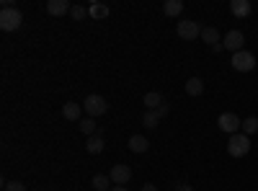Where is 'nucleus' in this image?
Wrapping results in <instances>:
<instances>
[{
  "mask_svg": "<svg viewBox=\"0 0 258 191\" xmlns=\"http://www.w3.org/2000/svg\"><path fill=\"white\" fill-rule=\"evenodd\" d=\"M227 153H230L232 158H243V155H248V153H250V137L243 135V132L232 135V137L227 140Z\"/></svg>",
  "mask_w": 258,
  "mask_h": 191,
  "instance_id": "f257e3e1",
  "label": "nucleus"
},
{
  "mask_svg": "<svg viewBox=\"0 0 258 191\" xmlns=\"http://www.w3.org/2000/svg\"><path fill=\"white\" fill-rule=\"evenodd\" d=\"M21 21H24V16H21L18 8L3 6V11H0V29H3V31H16L21 26Z\"/></svg>",
  "mask_w": 258,
  "mask_h": 191,
  "instance_id": "f03ea898",
  "label": "nucleus"
},
{
  "mask_svg": "<svg viewBox=\"0 0 258 191\" xmlns=\"http://www.w3.org/2000/svg\"><path fill=\"white\" fill-rule=\"evenodd\" d=\"M83 111L85 114H88L91 119H96V116H103L106 111H109V103H106V98L103 96H88V98H85L83 101Z\"/></svg>",
  "mask_w": 258,
  "mask_h": 191,
  "instance_id": "7ed1b4c3",
  "label": "nucleus"
},
{
  "mask_svg": "<svg viewBox=\"0 0 258 191\" xmlns=\"http://www.w3.org/2000/svg\"><path fill=\"white\" fill-rule=\"evenodd\" d=\"M217 124H220V130H222V132H227L230 137H232V135H238V132L243 130V121L238 119V114H232V111H225V114H220Z\"/></svg>",
  "mask_w": 258,
  "mask_h": 191,
  "instance_id": "20e7f679",
  "label": "nucleus"
},
{
  "mask_svg": "<svg viewBox=\"0 0 258 191\" xmlns=\"http://www.w3.org/2000/svg\"><path fill=\"white\" fill-rule=\"evenodd\" d=\"M230 62H232V68L238 70V73H250V70L255 68V57H253L248 49H243V52H235Z\"/></svg>",
  "mask_w": 258,
  "mask_h": 191,
  "instance_id": "39448f33",
  "label": "nucleus"
},
{
  "mask_svg": "<svg viewBox=\"0 0 258 191\" xmlns=\"http://www.w3.org/2000/svg\"><path fill=\"white\" fill-rule=\"evenodd\" d=\"M178 36L183 41H197L202 36V26L197 21H178Z\"/></svg>",
  "mask_w": 258,
  "mask_h": 191,
  "instance_id": "423d86ee",
  "label": "nucleus"
},
{
  "mask_svg": "<svg viewBox=\"0 0 258 191\" xmlns=\"http://www.w3.org/2000/svg\"><path fill=\"white\" fill-rule=\"evenodd\" d=\"M109 178H111V183H114V186H124V183L132 181V168L124 165V163H116V165H111Z\"/></svg>",
  "mask_w": 258,
  "mask_h": 191,
  "instance_id": "0eeeda50",
  "label": "nucleus"
},
{
  "mask_svg": "<svg viewBox=\"0 0 258 191\" xmlns=\"http://www.w3.org/2000/svg\"><path fill=\"white\" fill-rule=\"evenodd\" d=\"M243 44H245V36H243V31L232 29V31H227V34H225L222 47H225V49H230L232 54H235V52H243Z\"/></svg>",
  "mask_w": 258,
  "mask_h": 191,
  "instance_id": "6e6552de",
  "label": "nucleus"
},
{
  "mask_svg": "<svg viewBox=\"0 0 258 191\" xmlns=\"http://www.w3.org/2000/svg\"><path fill=\"white\" fill-rule=\"evenodd\" d=\"M62 116L68 119V121H80V119H83V103L68 101V103L62 106Z\"/></svg>",
  "mask_w": 258,
  "mask_h": 191,
  "instance_id": "1a4fd4ad",
  "label": "nucleus"
},
{
  "mask_svg": "<svg viewBox=\"0 0 258 191\" xmlns=\"http://www.w3.org/2000/svg\"><path fill=\"white\" fill-rule=\"evenodd\" d=\"M73 11V6L68 3V0H49V3H47V13L49 16H64V13H70Z\"/></svg>",
  "mask_w": 258,
  "mask_h": 191,
  "instance_id": "9d476101",
  "label": "nucleus"
},
{
  "mask_svg": "<svg viewBox=\"0 0 258 191\" xmlns=\"http://www.w3.org/2000/svg\"><path fill=\"white\" fill-rule=\"evenodd\" d=\"M230 11H232L235 18H245V16H250V3H248V0H232Z\"/></svg>",
  "mask_w": 258,
  "mask_h": 191,
  "instance_id": "9b49d317",
  "label": "nucleus"
},
{
  "mask_svg": "<svg viewBox=\"0 0 258 191\" xmlns=\"http://www.w3.org/2000/svg\"><path fill=\"white\" fill-rule=\"evenodd\" d=\"M147 147H150V142H147V137H142V135H132L129 137V150L132 153H147Z\"/></svg>",
  "mask_w": 258,
  "mask_h": 191,
  "instance_id": "f8f14e48",
  "label": "nucleus"
},
{
  "mask_svg": "<svg viewBox=\"0 0 258 191\" xmlns=\"http://www.w3.org/2000/svg\"><path fill=\"white\" fill-rule=\"evenodd\" d=\"M163 13L170 16V18H176L183 13V0H165L163 3Z\"/></svg>",
  "mask_w": 258,
  "mask_h": 191,
  "instance_id": "ddd939ff",
  "label": "nucleus"
},
{
  "mask_svg": "<svg viewBox=\"0 0 258 191\" xmlns=\"http://www.w3.org/2000/svg\"><path fill=\"white\" fill-rule=\"evenodd\" d=\"M142 103L147 106V111H158L165 101H163V96H160V93H155V91H153V93H145Z\"/></svg>",
  "mask_w": 258,
  "mask_h": 191,
  "instance_id": "4468645a",
  "label": "nucleus"
},
{
  "mask_svg": "<svg viewBox=\"0 0 258 191\" xmlns=\"http://www.w3.org/2000/svg\"><path fill=\"white\" fill-rule=\"evenodd\" d=\"M186 93H188V96H202V93H204L202 78H188V80H186Z\"/></svg>",
  "mask_w": 258,
  "mask_h": 191,
  "instance_id": "2eb2a0df",
  "label": "nucleus"
},
{
  "mask_svg": "<svg viewBox=\"0 0 258 191\" xmlns=\"http://www.w3.org/2000/svg\"><path fill=\"white\" fill-rule=\"evenodd\" d=\"M85 150H88L91 155H98V153L103 150V140H101V135H93V137L85 140Z\"/></svg>",
  "mask_w": 258,
  "mask_h": 191,
  "instance_id": "dca6fc26",
  "label": "nucleus"
},
{
  "mask_svg": "<svg viewBox=\"0 0 258 191\" xmlns=\"http://www.w3.org/2000/svg\"><path fill=\"white\" fill-rule=\"evenodd\" d=\"M202 41H207V44H220V31L214 29V26H207V29H202Z\"/></svg>",
  "mask_w": 258,
  "mask_h": 191,
  "instance_id": "f3484780",
  "label": "nucleus"
},
{
  "mask_svg": "<svg viewBox=\"0 0 258 191\" xmlns=\"http://www.w3.org/2000/svg\"><path fill=\"white\" fill-rule=\"evenodd\" d=\"M93 188H96V191H111L114 186H111V178H109V176L96 173V176H93Z\"/></svg>",
  "mask_w": 258,
  "mask_h": 191,
  "instance_id": "a211bd4d",
  "label": "nucleus"
},
{
  "mask_svg": "<svg viewBox=\"0 0 258 191\" xmlns=\"http://www.w3.org/2000/svg\"><path fill=\"white\" fill-rule=\"evenodd\" d=\"M78 126H80V132L88 135V137L96 135V119H91V116H83V119L78 121Z\"/></svg>",
  "mask_w": 258,
  "mask_h": 191,
  "instance_id": "6ab92c4d",
  "label": "nucleus"
},
{
  "mask_svg": "<svg viewBox=\"0 0 258 191\" xmlns=\"http://www.w3.org/2000/svg\"><path fill=\"white\" fill-rule=\"evenodd\" d=\"M240 132L248 135V137H250V135H258V119H255V116H248V119L243 121V130H240Z\"/></svg>",
  "mask_w": 258,
  "mask_h": 191,
  "instance_id": "aec40b11",
  "label": "nucleus"
},
{
  "mask_svg": "<svg viewBox=\"0 0 258 191\" xmlns=\"http://www.w3.org/2000/svg\"><path fill=\"white\" fill-rule=\"evenodd\" d=\"M88 13L98 21V18H106V16H109V6H103V3H93L91 8H88Z\"/></svg>",
  "mask_w": 258,
  "mask_h": 191,
  "instance_id": "412c9836",
  "label": "nucleus"
},
{
  "mask_svg": "<svg viewBox=\"0 0 258 191\" xmlns=\"http://www.w3.org/2000/svg\"><path fill=\"white\" fill-rule=\"evenodd\" d=\"M158 121H160L158 111H145V116H142V124L147 126V130H153V126H158Z\"/></svg>",
  "mask_w": 258,
  "mask_h": 191,
  "instance_id": "4be33fe9",
  "label": "nucleus"
},
{
  "mask_svg": "<svg viewBox=\"0 0 258 191\" xmlns=\"http://www.w3.org/2000/svg\"><path fill=\"white\" fill-rule=\"evenodd\" d=\"M6 191H26V186L21 183V181H8L6 183Z\"/></svg>",
  "mask_w": 258,
  "mask_h": 191,
  "instance_id": "5701e85b",
  "label": "nucleus"
},
{
  "mask_svg": "<svg viewBox=\"0 0 258 191\" xmlns=\"http://www.w3.org/2000/svg\"><path fill=\"white\" fill-rule=\"evenodd\" d=\"M85 13H88V11H85L83 6H73V11H70V16H73L75 21H80V18H83Z\"/></svg>",
  "mask_w": 258,
  "mask_h": 191,
  "instance_id": "b1692460",
  "label": "nucleus"
},
{
  "mask_svg": "<svg viewBox=\"0 0 258 191\" xmlns=\"http://www.w3.org/2000/svg\"><path fill=\"white\" fill-rule=\"evenodd\" d=\"M168 111H170V109H168V106H165V103H163V106H160V109H158V116H160V119H163V116H168Z\"/></svg>",
  "mask_w": 258,
  "mask_h": 191,
  "instance_id": "393cba45",
  "label": "nucleus"
},
{
  "mask_svg": "<svg viewBox=\"0 0 258 191\" xmlns=\"http://www.w3.org/2000/svg\"><path fill=\"white\" fill-rule=\"evenodd\" d=\"M142 191H158V186H155V183H145Z\"/></svg>",
  "mask_w": 258,
  "mask_h": 191,
  "instance_id": "a878e982",
  "label": "nucleus"
},
{
  "mask_svg": "<svg viewBox=\"0 0 258 191\" xmlns=\"http://www.w3.org/2000/svg\"><path fill=\"white\" fill-rule=\"evenodd\" d=\"M178 188L181 191H194V186H188V183H178Z\"/></svg>",
  "mask_w": 258,
  "mask_h": 191,
  "instance_id": "bb28decb",
  "label": "nucleus"
},
{
  "mask_svg": "<svg viewBox=\"0 0 258 191\" xmlns=\"http://www.w3.org/2000/svg\"><path fill=\"white\" fill-rule=\"evenodd\" d=\"M111 191H129V188H126V186H114Z\"/></svg>",
  "mask_w": 258,
  "mask_h": 191,
  "instance_id": "cd10ccee",
  "label": "nucleus"
},
{
  "mask_svg": "<svg viewBox=\"0 0 258 191\" xmlns=\"http://www.w3.org/2000/svg\"><path fill=\"white\" fill-rule=\"evenodd\" d=\"M176 191H181V188H178V186H176Z\"/></svg>",
  "mask_w": 258,
  "mask_h": 191,
  "instance_id": "c85d7f7f",
  "label": "nucleus"
}]
</instances>
